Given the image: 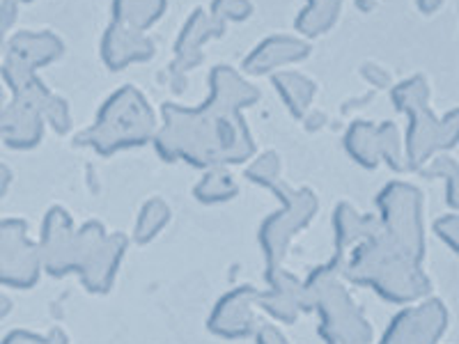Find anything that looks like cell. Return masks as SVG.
<instances>
[{"label": "cell", "instance_id": "15", "mask_svg": "<svg viewBox=\"0 0 459 344\" xmlns=\"http://www.w3.org/2000/svg\"><path fill=\"white\" fill-rule=\"evenodd\" d=\"M377 136H379V157L386 159L391 166L400 168L402 163V145H400V133L391 122L377 126Z\"/></svg>", "mask_w": 459, "mask_h": 344}, {"label": "cell", "instance_id": "11", "mask_svg": "<svg viewBox=\"0 0 459 344\" xmlns=\"http://www.w3.org/2000/svg\"><path fill=\"white\" fill-rule=\"evenodd\" d=\"M347 147H350L351 157L359 159L360 163L375 166L379 161V136H377V126L366 125V122L351 126V131L347 133Z\"/></svg>", "mask_w": 459, "mask_h": 344}, {"label": "cell", "instance_id": "6", "mask_svg": "<svg viewBox=\"0 0 459 344\" xmlns=\"http://www.w3.org/2000/svg\"><path fill=\"white\" fill-rule=\"evenodd\" d=\"M60 53H63V44L48 32H19L10 39L5 57H12L28 69H37L56 60Z\"/></svg>", "mask_w": 459, "mask_h": 344}, {"label": "cell", "instance_id": "7", "mask_svg": "<svg viewBox=\"0 0 459 344\" xmlns=\"http://www.w3.org/2000/svg\"><path fill=\"white\" fill-rule=\"evenodd\" d=\"M152 56V48L147 39H143L141 32H134L129 28L113 26L104 37V57L106 64L113 69L126 67L131 60H147Z\"/></svg>", "mask_w": 459, "mask_h": 344}, {"label": "cell", "instance_id": "1", "mask_svg": "<svg viewBox=\"0 0 459 344\" xmlns=\"http://www.w3.org/2000/svg\"><path fill=\"white\" fill-rule=\"evenodd\" d=\"M157 120L145 104L143 94L125 88L110 97L104 110H100V120L88 133L85 142L94 145L100 151H113L117 147L141 145L154 133Z\"/></svg>", "mask_w": 459, "mask_h": 344}, {"label": "cell", "instance_id": "18", "mask_svg": "<svg viewBox=\"0 0 459 344\" xmlns=\"http://www.w3.org/2000/svg\"><path fill=\"white\" fill-rule=\"evenodd\" d=\"M14 19H16V0H3V3H0V51H3V44H5V32L10 30Z\"/></svg>", "mask_w": 459, "mask_h": 344}, {"label": "cell", "instance_id": "4", "mask_svg": "<svg viewBox=\"0 0 459 344\" xmlns=\"http://www.w3.org/2000/svg\"><path fill=\"white\" fill-rule=\"evenodd\" d=\"M448 326V310L438 298H425L402 310L384 333L381 344H437Z\"/></svg>", "mask_w": 459, "mask_h": 344}, {"label": "cell", "instance_id": "10", "mask_svg": "<svg viewBox=\"0 0 459 344\" xmlns=\"http://www.w3.org/2000/svg\"><path fill=\"white\" fill-rule=\"evenodd\" d=\"M340 12V0H310L308 10L297 19V28L306 35H319L333 26Z\"/></svg>", "mask_w": 459, "mask_h": 344}, {"label": "cell", "instance_id": "5", "mask_svg": "<svg viewBox=\"0 0 459 344\" xmlns=\"http://www.w3.org/2000/svg\"><path fill=\"white\" fill-rule=\"evenodd\" d=\"M42 106L14 99L5 110V131L3 136L12 147H32L42 138Z\"/></svg>", "mask_w": 459, "mask_h": 344}, {"label": "cell", "instance_id": "16", "mask_svg": "<svg viewBox=\"0 0 459 344\" xmlns=\"http://www.w3.org/2000/svg\"><path fill=\"white\" fill-rule=\"evenodd\" d=\"M434 232L450 251L459 255V214H448L441 216V219L434 223Z\"/></svg>", "mask_w": 459, "mask_h": 344}, {"label": "cell", "instance_id": "13", "mask_svg": "<svg viewBox=\"0 0 459 344\" xmlns=\"http://www.w3.org/2000/svg\"><path fill=\"white\" fill-rule=\"evenodd\" d=\"M429 101V85L425 76H411L404 83L397 85L393 90V104L400 110L409 113V110L425 108Z\"/></svg>", "mask_w": 459, "mask_h": 344}, {"label": "cell", "instance_id": "9", "mask_svg": "<svg viewBox=\"0 0 459 344\" xmlns=\"http://www.w3.org/2000/svg\"><path fill=\"white\" fill-rule=\"evenodd\" d=\"M115 26L141 32L163 12V0H115Z\"/></svg>", "mask_w": 459, "mask_h": 344}, {"label": "cell", "instance_id": "14", "mask_svg": "<svg viewBox=\"0 0 459 344\" xmlns=\"http://www.w3.org/2000/svg\"><path fill=\"white\" fill-rule=\"evenodd\" d=\"M276 88L281 90L282 101H287L297 115L306 110L315 92V85L301 76H276Z\"/></svg>", "mask_w": 459, "mask_h": 344}, {"label": "cell", "instance_id": "12", "mask_svg": "<svg viewBox=\"0 0 459 344\" xmlns=\"http://www.w3.org/2000/svg\"><path fill=\"white\" fill-rule=\"evenodd\" d=\"M428 175L444 179L446 182V202L450 209L459 211V161L448 154H438L429 161Z\"/></svg>", "mask_w": 459, "mask_h": 344}, {"label": "cell", "instance_id": "19", "mask_svg": "<svg viewBox=\"0 0 459 344\" xmlns=\"http://www.w3.org/2000/svg\"><path fill=\"white\" fill-rule=\"evenodd\" d=\"M446 0H416L418 10L423 12V14H434V12H438L441 7H444Z\"/></svg>", "mask_w": 459, "mask_h": 344}, {"label": "cell", "instance_id": "8", "mask_svg": "<svg viewBox=\"0 0 459 344\" xmlns=\"http://www.w3.org/2000/svg\"><path fill=\"white\" fill-rule=\"evenodd\" d=\"M306 56H308V44H301L297 39H285V37H273L269 42H262L260 48H255L251 57H246V67L260 73Z\"/></svg>", "mask_w": 459, "mask_h": 344}, {"label": "cell", "instance_id": "3", "mask_svg": "<svg viewBox=\"0 0 459 344\" xmlns=\"http://www.w3.org/2000/svg\"><path fill=\"white\" fill-rule=\"evenodd\" d=\"M459 142V108H453L444 117L432 110H409V131L404 138V157L411 168H423L438 151L453 150Z\"/></svg>", "mask_w": 459, "mask_h": 344}, {"label": "cell", "instance_id": "20", "mask_svg": "<svg viewBox=\"0 0 459 344\" xmlns=\"http://www.w3.org/2000/svg\"><path fill=\"white\" fill-rule=\"evenodd\" d=\"M5 94H3V90H0V136H3V131H5Z\"/></svg>", "mask_w": 459, "mask_h": 344}, {"label": "cell", "instance_id": "17", "mask_svg": "<svg viewBox=\"0 0 459 344\" xmlns=\"http://www.w3.org/2000/svg\"><path fill=\"white\" fill-rule=\"evenodd\" d=\"M42 113L47 115L48 122L53 125V129L56 131H67L69 129V115H67V106H65V101H60L57 97H48L47 104H44Z\"/></svg>", "mask_w": 459, "mask_h": 344}, {"label": "cell", "instance_id": "2", "mask_svg": "<svg viewBox=\"0 0 459 344\" xmlns=\"http://www.w3.org/2000/svg\"><path fill=\"white\" fill-rule=\"evenodd\" d=\"M379 204L381 223H384L388 239L416 262L423 260V198L418 194V188L402 182L388 184L381 194Z\"/></svg>", "mask_w": 459, "mask_h": 344}]
</instances>
